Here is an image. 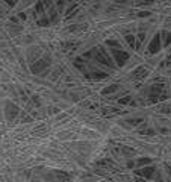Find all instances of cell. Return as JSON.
Segmentation results:
<instances>
[{"instance_id": "cell-1", "label": "cell", "mask_w": 171, "mask_h": 182, "mask_svg": "<svg viewBox=\"0 0 171 182\" xmlns=\"http://www.w3.org/2000/svg\"><path fill=\"white\" fill-rule=\"evenodd\" d=\"M112 53H114V56H115V59H117V62L120 64V65H123L126 61H127L129 55L126 52H120V50H112Z\"/></svg>"}, {"instance_id": "cell-2", "label": "cell", "mask_w": 171, "mask_h": 182, "mask_svg": "<svg viewBox=\"0 0 171 182\" xmlns=\"http://www.w3.org/2000/svg\"><path fill=\"white\" fill-rule=\"evenodd\" d=\"M159 47H161V37L156 35V37L151 40V43H150V46H148V49H150L151 53H156V52L159 50Z\"/></svg>"}, {"instance_id": "cell-3", "label": "cell", "mask_w": 171, "mask_h": 182, "mask_svg": "<svg viewBox=\"0 0 171 182\" xmlns=\"http://www.w3.org/2000/svg\"><path fill=\"white\" fill-rule=\"evenodd\" d=\"M153 172H155V167H145V169H141V170L138 172V175H141V176H144V178H151Z\"/></svg>"}, {"instance_id": "cell-4", "label": "cell", "mask_w": 171, "mask_h": 182, "mask_svg": "<svg viewBox=\"0 0 171 182\" xmlns=\"http://www.w3.org/2000/svg\"><path fill=\"white\" fill-rule=\"evenodd\" d=\"M162 35H164V46L167 47V46H170L171 43V32H162Z\"/></svg>"}, {"instance_id": "cell-5", "label": "cell", "mask_w": 171, "mask_h": 182, "mask_svg": "<svg viewBox=\"0 0 171 182\" xmlns=\"http://www.w3.org/2000/svg\"><path fill=\"white\" fill-rule=\"evenodd\" d=\"M150 162V158H145V159H139L138 161V166H142V164H148Z\"/></svg>"}, {"instance_id": "cell-6", "label": "cell", "mask_w": 171, "mask_h": 182, "mask_svg": "<svg viewBox=\"0 0 171 182\" xmlns=\"http://www.w3.org/2000/svg\"><path fill=\"white\" fill-rule=\"evenodd\" d=\"M117 90V85H114V87H109V88H106V90L103 91L105 94H108V93H112V91H115Z\"/></svg>"}, {"instance_id": "cell-7", "label": "cell", "mask_w": 171, "mask_h": 182, "mask_svg": "<svg viewBox=\"0 0 171 182\" xmlns=\"http://www.w3.org/2000/svg\"><path fill=\"white\" fill-rule=\"evenodd\" d=\"M127 41L130 43V46H133V43H135V37H132V35H129L127 37Z\"/></svg>"}, {"instance_id": "cell-8", "label": "cell", "mask_w": 171, "mask_h": 182, "mask_svg": "<svg viewBox=\"0 0 171 182\" xmlns=\"http://www.w3.org/2000/svg\"><path fill=\"white\" fill-rule=\"evenodd\" d=\"M168 62H171V55H170V56H168Z\"/></svg>"}]
</instances>
